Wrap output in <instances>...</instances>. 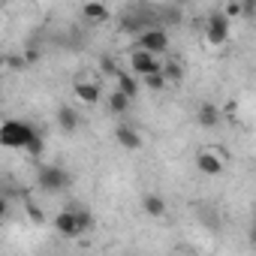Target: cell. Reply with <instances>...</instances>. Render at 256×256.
<instances>
[{
  "label": "cell",
  "instance_id": "6da1fadb",
  "mask_svg": "<svg viewBox=\"0 0 256 256\" xmlns=\"http://www.w3.org/2000/svg\"><path fill=\"white\" fill-rule=\"evenodd\" d=\"M0 142H4L6 148H22L30 157H42V151H46L42 133L30 120H18V118L4 120V126H0Z\"/></svg>",
  "mask_w": 256,
  "mask_h": 256
},
{
  "label": "cell",
  "instance_id": "7a4b0ae2",
  "mask_svg": "<svg viewBox=\"0 0 256 256\" xmlns=\"http://www.w3.org/2000/svg\"><path fill=\"white\" fill-rule=\"evenodd\" d=\"M90 226H94V217H90V211L82 208V205H66V208L54 217V232H58L60 238H78V235H84Z\"/></svg>",
  "mask_w": 256,
  "mask_h": 256
},
{
  "label": "cell",
  "instance_id": "3957f363",
  "mask_svg": "<svg viewBox=\"0 0 256 256\" xmlns=\"http://www.w3.org/2000/svg\"><path fill=\"white\" fill-rule=\"evenodd\" d=\"M36 184H40L42 193H64V190L72 184V178H70L66 169H60V166H54V163H42V166L36 169Z\"/></svg>",
  "mask_w": 256,
  "mask_h": 256
},
{
  "label": "cell",
  "instance_id": "277c9868",
  "mask_svg": "<svg viewBox=\"0 0 256 256\" xmlns=\"http://www.w3.org/2000/svg\"><path fill=\"white\" fill-rule=\"evenodd\" d=\"M130 70H133L139 78H145V76H151V72H160V70H163V60H160V54H154V52L136 46V48L130 52Z\"/></svg>",
  "mask_w": 256,
  "mask_h": 256
},
{
  "label": "cell",
  "instance_id": "5b68a950",
  "mask_svg": "<svg viewBox=\"0 0 256 256\" xmlns=\"http://www.w3.org/2000/svg\"><path fill=\"white\" fill-rule=\"evenodd\" d=\"M229 22H232V18H229L226 12L208 16V22H205V40H208L211 46H226V42H229V34H232Z\"/></svg>",
  "mask_w": 256,
  "mask_h": 256
},
{
  "label": "cell",
  "instance_id": "8992f818",
  "mask_svg": "<svg viewBox=\"0 0 256 256\" xmlns=\"http://www.w3.org/2000/svg\"><path fill=\"white\" fill-rule=\"evenodd\" d=\"M136 46L139 48H148L154 54H163V52H169V34L163 28H142L136 34Z\"/></svg>",
  "mask_w": 256,
  "mask_h": 256
},
{
  "label": "cell",
  "instance_id": "52a82bcc",
  "mask_svg": "<svg viewBox=\"0 0 256 256\" xmlns=\"http://www.w3.org/2000/svg\"><path fill=\"white\" fill-rule=\"evenodd\" d=\"M196 169H199L202 175H208V178H217V175H223L226 160H223V154H220V151L205 148V151H199V154H196Z\"/></svg>",
  "mask_w": 256,
  "mask_h": 256
},
{
  "label": "cell",
  "instance_id": "ba28073f",
  "mask_svg": "<svg viewBox=\"0 0 256 256\" xmlns=\"http://www.w3.org/2000/svg\"><path fill=\"white\" fill-rule=\"evenodd\" d=\"M72 94H76L84 106H96V102L102 100V88H100V82H90V78L76 82V84H72Z\"/></svg>",
  "mask_w": 256,
  "mask_h": 256
},
{
  "label": "cell",
  "instance_id": "9c48e42d",
  "mask_svg": "<svg viewBox=\"0 0 256 256\" xmlns=\"http://www.w3.org/2000/svg\"><path fill=\"white\" fill-rule=\"evenodd\" d=\"M114 142H118L124 151H139V148H142V136H139L136 126H130V124H120L118 130H114Z\"/></svg>",
  "mask_w": 256,
  "mask_h": 256
},
{
  "label": "cell",
  "instance_id": "30bf717a",
  "mask_svg": "<svg viewBox=\"0 0 256 256\" xmlns=\"http://www.w3.org/2000/svg\"><path fill=\"white\" fill-rule=\"evenodd\" d=\"M82 16H84V22H90V24H106V22L112 18V10L102 4V0H88V4L82 6Z\"/></svg>",
  "mask_w": 256,
  "mask_h": 256
},
{
  "label": "cell",
  "instance_id": "8fae6325",
  "mask_svg": "<svg viewBox=\"0 0 256 256\" xmlns=\"http://www.w3.org/2000/svg\"><path fill=\"white\" fill-rule=\"evenodd\" d=\"M114 82H118V88H120L126 96H133V100H136L139 90H142V78H139L133 70H118V72H114Z\"/></svg>",
  "mask_w": 256,
  "mask_h": 256
},
{
  "label": "cell",
  "instance_id": "7c38bea8",
  "mask_svg": "<svg viewBox=\"0 0 256 256\" xmlns=\"http://www.w3.org/2000/svg\"><path fill=\"white\" fill-rule=\"evenodd\" d=\"M220 118H223V108L214 106V102H202L199 112H196V120H199V126H205V130H214L220 124Z\"/></svg>",
  "mask_w": 256,
  "mask_h": 256
},
{
  "label": "cell",
  "instance_id": "4fadbf2b",
  "mask_svg": "<svg viewBox=\"0 0 256 256\" xmlns=\"http://www.w3.org/2000/svg\"><path fill=\"white\" fill-rule=\"evenodd\" d=\"M78 124H82V118H78V112L72 106H60L58 108V126H60L64 133H76Z\"/></svg>",
  "mask_w": 256,
  "mask_h": 256
},
{
  "label": "cell",
  "instance_id": "5bb4252c",
  "mask_svg": "<svg viewBox=\"0 0 256 256\" xmlns=\"http://www.w3.org/2000/svg\"><path fill=\"white\" fill-rule=\"evenodd\" d=\"M142 211L148 214V217H166V199L163 196H157V193H148L145 199H142Z\"/></svg>",
  "mask_w": 256,
  "mask_h": 256
},
{
  "label": "cell",
  "instance_id": "9a60e30c",
  "mask_svg": "<svg viewBox=\"0 0 256 256\" xmlns=\"http://www.w3.org/2000/svg\"><path fill=\"white\" fill-rule=\"evenodd\" d=\"M130 102H133V96H126L120 88H114V90L108 94V112H112V114H124L126 108H130Z\"/></svg>",
  "mask_w": 256,
  "mask_h": 256
},
{
  "label": "cell",
  "instance_id": "2e32d148",
  "mask_svg": "<svg viewBox=\"0 0 256 256\" xmlns=\"http://www.w3.org/2000/svg\"><path fill=\"white\" fill-rule=\"evenodd\" d=\"M142 88H148V90H154V94H157V90H166V88H172V84H169V78H166V76H163V70H160V72L145 76V78H142Z\"/></svg>",
  "mask_w": 256,
  "mask_h": 256
},
{
  "label": "cell",
  "instance_id": "e0dca14e",
  "mask_svg": "<svg viewBox=\"0 0 256 256\" xmlns=\"http://www.w3.org/2000/svg\"><path fill=\"white\" fill-rule=\"evenodd\" d=\"M163 76L169 78V84H178V82L184 78V66H181L178 60H166V64H163Z\"/></svg>",
  "mask_w": 256,
  "mask_h": 256
},
{
  "label": "cell",
  "instance_id": "ac0fdd59",
  "mask_svg": "<svg viewBox=\"0 0 256 256\" xmlns=\"http://www.w3.org/2000/svg\"><path fill=\"white\" fill-rule=\"evenodd\" d=\"M223 12H226L229 18H241V16H244V10H241V0H229Z\"/></svg>",
  "mask_w": 256,
  "mask_h": 256
},
{
  "label": "cell",
  "instance_id": "d6986e66",
  "mask_svg": "<svg viewBox=\"0 0 256 256\" xmlns=\"http://www.w3.org/2000/svg\"><path fill=\"white\" fill-rule=\"evenodd\" d=\"M241 10H244V18H253L256 16V0H241Z\"/></svg>",
  "mask_w": 256,
  "mask_h": 256
},
{
  "label": "cell",
  "instance_id": "ffe728a7",
  "mask_svg": "<svg viewBox=\"0 0 256 256\" xmlns=\"http://www.w3.org/2000/svg\"><path fill=\"white\" fill-rule=\"evenodd\" d=\"M28 214L34 217V223H42V220H46V217H42V211H40L36 205H28Z\"/></svg>",
  "mask_w": 256,
  "mask_h": 256
},
{
  "label": "cell",
  "instance_id": "44dd1931",
  "mask_svg": "<svg viewBox=\"0 0 256 256\" xmlns=\"http://www.w3.org/2000/svg\"><path fill=\"white\" fill-rule=\"evenodd\" d=\"M102 70H106V72H112V76H114V72H118V70H120V66H114V60H112V58H106V60H102Z\"/></svg>",
  "mask_w": 256,
  "mask_h": 256
},
{
  "label": "cell",
  "instance_id": "7402d4cb",
  "mask_svg": "<svg viewBox=\"0 0 256 256\" xmlns=\"http://www.w3.org/2000/svg\"><path fill=\"white\" fill-rule=\"evenodd\" d=\"M250 241H253V247H256V223H253V229H250Z\"/></svg>",
  "mask_w": 256,
  "mask_h": 256
}]
</instances>
